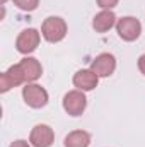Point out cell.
Segmentation results:
<instances>
[{
    "instance_id": "12",
    "label": "cell",
    "mask_w": 145,
    "mask_h": 147,
    "mask_svg": "<svg viewBox=\"0 0 145 147\" xmlns=\"http://www.w3.org/2000/svg\"><path fill=\"white\" fill-rule=\"evenodd\" d=\"M63 146L65 147H89L91 146V134L85 132V130H73L65 137Z\"/></svg>"
},
{
    "instance_id": "2",
    "label": "cell",
    "mask_w": 145,
    "mask_h": 147,
    "mask_svg": "<svg viewBox=\"0 0 145 147\" xmlns=\"http://www.w3.org/2000/svg\"><path fill=\"white\" fill-rule=\"evenodd\" d=\"M22 98L26 101V105L29 108H34V110H39V108H44L48 105V91L44 87H41L39 84H34V82H28L24 87H22Z\"/></svg>"
},
{
    "instance_id": "7",
    "label": "cell",
    "mask_w": 145,
    "mask_h": 147,
    "mask_svg": "<svg viewBox=\"0 0 145 147\" xmlns=\"http://www.w3.org/2000/svg\"><path fill=\"white\" fill-rule=\"evenodd\" d=\"M26 82V77L22 74V69L19 63L10 65L5 72L0 75V92H7L12 87H17Z\"/></svg>"
},
{
    "instance_id": "17",
    "label": "cell",
    "mask_w": 145,
    "mask_h": 147,
    "mask_svg": "<svg viewBox=\"0 0 145 147\" xmlns=\"http://www.w3.org/2000/svg\"><path fill=\"white\" fill-rule=\"evenodd\" d=\"M5 2H7V0H0V3H2V5H3V3H5Z\"/></svg>"
},
{
    "instance_id": "10",
    "label": "cell",
    "mask_w": 145,
    "mask_h": 147,
    "mask_svg": "<svg viewBox=\"0 0 145 147\" xmlns=\"http://www.w3.org/2000/svg\"><path fill=\"white\" fill-rule=\"evenodd\" d=\"M116 22H118V17L113 10H101L94 16L92 19V28L96 33H108L111 28H116Z\"/></svg>"
},
{
    "instance_id": "1",
    "label": "cell",
    "mask_w": 145,
    "mask_h": 147,
    "mask_svg": "<svg viewBox=\"0 0 145 147\" xmlns=\"http://www.w3.org/2000/svg\"><path fill=\"white\" fill-rule=\"evenodd\" d=\"M67 31H68V28H67L65 19H62L58 16L46 17L41 24V36L48 43H60L67 36Z\"/></svg>"
},
{
    "instance_id": "8",
    "label": "cell",
    "mask_w": 145,
    "mask_h": 147,
    "mask_svg": "<svg viewBox=\"0 0 145 147\" xmlns=\"http://www.w3.org/2000/svg\"><path fill=\"white\" fill-rule=\"evenodd\" d=\"M91 70L97 74L99 79L113 75L114 70H116V58H114V55H111V53H101V55H97L92 60V63H91Z\"/></svg>"
},
{
    "instance_id": "16",
    "label": "cell",
    "mask_w": 145,
    "mask_h": 147,
    "mask_svg": "<svg viewBox=\"0 0 145 147\" xmlns=\"http://www.w3.org/2000/svg\"><path fill=\"white\" fill-rule=\"evenodd\" d=\"M138 70L142 75H145V53L140 55V58H138Z\"/></svg>"
},
{
    "instance_id": "15",
    "label": "cell",
    "mask_w": 145,
    "mask_h": 147,
    "mask_svg": "<svg viewBox=\"0 0 145 147\" xmlns=\"http://www.w3.org/2000/svg\"><path fill=\"white\" fill-rule=\"evenodd\" d=\"M10 147H31V142H28V140H22V139H19V140H14Z\"/></svg>"
},
{
    "instance_id": "4",
    "label": "cell",
    "mask_w": 145,
    "mask_h": 147,
    "mask_svg": "<svg viewBox=\"0 0 145 147\" xmlns=\"http://www.w3.org/2000/svg\"><path fill=\"white\" fill-rule=\"evenodd\" d=\"M63 110L67 111L70 116H80L85 108H87V98H85V92L84 91H79V89H73L68 91L65 96H63Z\"/></svg>"
},
{
    "instance_id": "6",
    "label": "cell",
    "mask_w": 145,
    "mask_h": 147,
    "mask_svg": "<svg viewBox=\"0 0 145 147\" xmlns=\"http://www.w3.org/2000/svg\"><path fill=\"white\" fill-rule=\"evenodd\" d=\"M29 142L33 147H51L55 142V132L50 125L39 123L29 134Z\"/></svg>"
},
{
    "instance_id": "5",
    "label": "cell",
    "mask_w": 145,
    "mask_h": 147,
    "mask_svg": "<svg viewBox=\"0 0 145 147\" xmlns=\"http://www.w3.org/2000/svg\"><path fill=\"white\" fill-rule=\"evenodd\" d=\"M39 41H41V33L34 28H28L19 33L15 39V50L22 55H29L39 46Z\"/></svg>"
},
{
    "instance_id": "13",
    "label": "cell",
    "mask_w": 145,
    "mask_h": 147,
    "mask_svg": "<svg viewBox=\"0 0 145 147\" xmlns=\"http://www.w3.org/2000/svg\"><path fill=\"white\" fill-rule=\"evenodd\" d=\"M12 2L19 10H24V12H33L39 5V0H12Z\"/></svg>"
},
{
    "instance_id": "3",
    "label": "cell",
    "mask_w": 145,
    "mask_h": 147,
    "mask_svg": "<svg viewBox=\"0 0 145 147\" xmlns=\"http://www.w3.org/2000/svg\"><path fill=\"white\" fill-rule=\"evenodd\" d=\"M116 33L123 41L132 43V41L138 39L140 34H142V22L137 17H132V16L121 17L116 22Z\"/></svg>"
},
{
    "instance_id": "11",
    "label": "cell",
    "mask_w": 145,
    "mask_h": 147,
    "mask_svg": "<svg viewBox=\"0 0 145 147\" xmlns=\"http://www.w3.org/2000/svg\"><path fill=\"white\" fill-rule=\"evenodd\" d=\"M22 74L26 77V82H36L38 79L43 75V67L39 63V60L34 57H24L21 62H19Z\"/></svg>"
},
{
    "instance_id": "9",
    "label": "cell",
    "mask_w": 145,
    "mask_h": 147,
    "mask_svg": "<svg viewBox=\"0 0 145 147\" xmlns=\"http://www.w3.org/2000/svg\"><path fill=\"white\" fill-rule=\"evenodd\" d=\"M72 82H73V86H75L79 91L87 92V91H92V89L97 87V84H99V77H97V74L92 72L91 69H82V70L75 72Z\"/></svg>"
},
{
    "instance_id": "14",
    "label": "cell",
    "mask_w": 145,
    "mask_h": 147,
    "mask_svg": "<svg viewBox=\"0 0 145 147\" xmlns=\"http://www.w3.org/2000/svg\"><path fill=\"white\" fill-rule=\"evenodd\" d=\"M96 2H97V5H99L103 10H111V9H114V7L118 5L119 0H96Z\"/></svg>"
}]
</instances>
